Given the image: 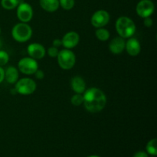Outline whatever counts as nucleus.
<instances>
[{
  "label": "nucleus",
  "mask_w": 157,
  "mask_h": 157,
  "mask_svg": "<svg viewBox=\"0 0 157 157\" xmlns=\"http://www.w3.org/2000/svg\"><path fill=\"white\" fill-rule=\"evenodd\" d=\"M126 41L122 37H116L110 41L109 44V50L113 55H121L125 50Z\"/></svg>",
  "instance_id": "nucleus-12"
},
{
  "label": "nucleus",
  "mask_w": 157,
  "mask_h": 157,
  "mask_svg": "<svg viewBox=\"0 0 157 157\" xmlns=\"http://www.w3.org/2000/svg\"><path fill=\"white\" fill-rule=\"evenodd\" d=\"M36 82L32 78H21L15 84V90L17 93L21 95L32 94L36 90Z\"/></svg>",
  "instance_id": "nucleus-5"
},
{
  "label": "nucleus",
  "mask_w": 157,
  "mask_h": 157,
  "mask_svg": "<svg viewBox=\"0 0 157 157\" xmlns=\"http://www.w3.org/2000/svg\"><path fill=\"white\" fill-rule=\"evenodd\" d=\"M38 69L37 60L30 57H25L19 60L18 63V70L26 75H32Z\"/></svg>",
  "instance_id": "nucleus-6"
},
{
  "label": "nucleus",
  "mask_w": 157,
  "mask_h": 157,
  "mask_svg": "<svg viewBox=\"0 0 157 157\" xmlns=\"http://www.w3.org/2000/svg\"><path fill=\"white\" fill-rule=\"evenodd\" d=\"M39 5L41 9L48 12H55L59 9L58 0H39Z\"/></svg>",
  "instance_id": "nucleus-16"
},
{
  "label": "nucleus",
  "mask_w": 157,
  "mask_h": 157,
  "mask_svg": "<svg viewBox=\"0 0 157 157\" xmlns=\"http://www.w3.org/2000/svg\"><path fill=\"white\" fill-rule=\"evenodd\" d=\"M147 151L149 154L152 156H156L157 155V140L156 138L150 140L147 144Z\"/></svg>",
  "instance_id": "nucleus-19"
},
{
  "label": "nucleus",
  "mask_w": 157,
  "mask_h": 157,
  "mask_svg": "<svg viewBox=\"0 0 157 157\" xmlns=\"http://www.w3.org/2000/svg\"><path fill=\"white\" fill-rule=\"evenodd\" d=\"M12 35L14 40L18 42H26L32 38V29L27 23H18L12 28Z\"/></svg>",
  "instance_id": "nucleus-3"
},
{
  "label": "nucleus",
  "mask_w": 157,
  "mask_h": 157,
  "mask_svg": "<svg viewBox=\"0 0 157 157\" xmlns=\"http://www.w3.org/2000/svg\"><path fill=\"white\" fill-rule=\"evenodd\" d=\"M88 157H100V156H88Z\"/></svg>",
  "instance_id": "nucleus-31"
},
{
  "label": "nucleus",
  "mask_w": 157,
  "mask_h": 157,
  "mask_svg": "<svg viewBox=\"0 0 157 157\" xmlns=\"http://www.w3.org/2000/svg\"><path fill=\"white\" fill-rule=\"evenodd\" d=\"M115 27L118 35L124 38H131L136 32L134 21L127 16L119 17L117 19Z\"/></svg>",
  "instance_id": "nucleus-2"
},
{
  "label": "nucleus",
  "mask_w": 157,
  "mask_h": 157,
  "mask_svg": "<svg viewBox=\"0 0 157 157\" xmlns=\"http://www.w3.org/2000/svg\"><path fill=\"white\" fill-rule=\"evenodd\" d=\"M9 61V55L6 51L0 50V66L6 65Z\"/></svg>",
  "instance_id": "nucleus-22"
},
{
  "label": "nucleus",
  "mask_w": 157,
  "mask_h": 157,
  "mask_svg": "<svg viewBox=\"0 0 157 157\" xmlns=\"http://www.w3.org/2000/svg\"><path fill=\"white\" fill-rule=\"evenodd\" d=\"M84 107L92 113L103 110L107 104V97L102 90L98 87H90L84 92Z\"/></svg>",
  "instance_id": "nucleus-1"
},
{
  "label": "nucleus",
  "mask_w": 157,
  "mask_h": 157,
  "mask_svg": "<svg viewBox=\"0 0 157 157\" xmlns=\"http://www.w3.org/2000/svg\"><path fill=\"white\" fill-rule=\"evenodd\" d=\"M11 93H12V94H17V92H16V90H15V89L14 88V89H12V90H11Z\"/></svg>",
  "instance_id": "nucleus-29"
},
{
  "label": "nucleus",
  "mask_w": 157,
  "mask_h": 157,
  "mask_svg": "<svg viewBox=\"0 0 157 157\" xmlns=\"http://www.w3.org/2000/svg\"><path fill=\"white\" fill-rule=\"evenodd\" d=\"M154 10V3L151 0H140L136 6V14L142 18L151 16Z\"/></svg>",
  "instance_id": "nucleus-8"
},
{
  "label": "nucleus",
  "mask_w": 157,
  "mask_h": 157,
  "mask_svg": "<svg viewBox=\"0 0 157 157\" xmlns=\"http://www.w3.org/2000/svg\"><path fill=\"white\" fill-rule=\"evenodd\" d=\"M52 44H53L54 47H56V48H59L61 46H62V42H61V39H59V38H56V39L52 41Z\"/></svg>",
  "instance_id": "nucleus-26"
},
{
  "label": "nucleus",
  "mask_w": 157,
  "mask_h": 157,
  "mask_svg": "<svg viewBox=\"0 0 157 157\" xmlns=\"http://www.w3.org/2000/svg\"><path fill=\"white\" fill-rule=\"evenodd\" d=\"M71 102L75 106H80L84 103V97L83 94H75L71 98Z\"/></svg>",
  "instance_id": "nucleus-21"
},
{
  "label": "nucleus",
  "mask_w": 157,
  "mask_h": 157,
  "mask_svg": "<svg viewBox=\"0 0 157 157\" xmlns=\"http://www.w3.org/2000/svg\"><path fill=\"white\" fill-rule=\"evenodd\" d=\"M0 34H1V28H0Z\"/></svg>",
  "instance_id": "nucleus-32"
},
{
  "label": "nucleus",
  "mask_w": 157,
  "mask_h": 157,
  "mask_svg": "<svg viewBox=\"0 0 157 157\" xmlns=\"http://www.w3.org/2000/svg\"><path fill=\"white\" fill-rule=\"evenodd\" d=\"M95 35L97 38L101 41H106L110 38V34L107 29L103 28H98L95 31Z\"/></svg>",
  "instance_id": "nucleus-17"
},
{
  "label": "nucleus",
  "mask_w": 157,
  "mask_h": 157,
  "mask_svg": "<svg viewBox=\"0 0 157 157\" xmlns=\"http://www.w3.org/2000/svg\"><path fill=\"white\" fill-rule=\"evenodd\" d=\"M34 75L38 80H42L44 78V71L42 70H39V69H38Z\"/></svg>",
  "instance_id": "nucleus-25"
},
{
  "label": "nucleus",
  "mask_w": 157,
  "mask_h": 157,
  "mask_svg": "<svg viewBox=\"0 0 157 157\" xmlns=\"http://www.w3.org/2000/svg\"><path fill=\"white\" fill-rule=\"evenodd\" d=\"M2 41L0 40V48H2Z\"/></svg>",
  "instance_id": "nucleus-30"
},
{
  "label": "nucleus",
  "mask_w": 157,
  "mask_h": 157,
  "mask_svg": "<svg viewBox=\"0 0 157 157\" xmlns=\"http://www.w3.org/2000/svg\"><path fill=\"white\" fill-rule=\"evenodd\" d=\"M16 9L17 17L21 22L28 23L32 20L33 17V9L30 4L23 1L18 4Z\"/></svg>",
  "instance_id": "nucleus-7"
},
{
  "label": "nucleus",
  "mask_w": 157,
  "mask_h": 157,
  "mask_svg": "<svg viewBox=\"0 0 157 157\" xmlns=\"http://www.w3.org/2000/svg\"><path fill=\"white\" fill-rule=\"evenodd\" d=\"M71 87L75 94H84L86 90V82L82 77L76 75L71 81Z\"/></svg>",
  "instance_id": "nucleus-14"
},
{
  "label": "nucleus",
  "mask_w": 157,
  "mask_h": 157,
  "mask_svg": "<svg viewBox=\"0 0 157 157\" xmlns=\"http://www.w3.org/2000/svg\"><path fill=\"white\" fill-rule=\"evenodd\" d=\"M27 52L29 57L35 60H41L45 56L46 50L42 44L39 43H32L29 44Z\"/></svg>",
  "instance_id": "nucleus-10"
},
{
  "label": "nucleus",
  "mask_w": 157,
  "mask_h": 157,
  "mask_svg": "<svg viewBox=\"0 0 157 157\" xmlns=\"http://www.w3.org/2000/svg\"><path fill=\"white\" fill-rule=\"evenodd\" d=\"M110 18V14L108 13V12L104 9H101V10L96 11L93 14L90 18V22L92 25L96 29L103 28L108 24Z\"/></svg>",
  "instance_id": "nucleus-9"
},
{
  "label": "nucleus",
  "mask_w": 157,
  "mask_h": 157,
  "mask_svg": "<svg viewBox=\"0 0 157 157\" xmlns=\"http://www.w3.org/2000/svg\"><path fill=\"white\" fill-rule=\"evenodd\" d=\"M80 41L79 34L76 32H69L63 36L61 39L62 46L66 49H71L76 47Z\"/></svg>",
  "instance_id": "nucleus-11"
},
{
  "label": "nucleus",
  "mask_w": 157,
  "mask_h": 157,
  "mask_svg": "<svg viewBox=\"0 0 157 157\" xmlns=\"http://www.w3.org/2000/svg\"><path fill=\"white\" fill-rule=\"evenodd\" d=\"M125 50L127 51V54L130 56H137L140 53L141 51L140 43L136 38L131 37V38H128V40L126 41Z\"/></svg>",
  "instance_id": "nucleus-13"
},
{
  "label": "nucleus",
  "mask_w": 157,
  "mask_h": 157,
  "mask_svg": "<svg viewBox=\"0 0 157 157\" xmlns=\"http://www.w3.org/2000/svg\"><path fill=\"white\" fill-rule=\"evenodd\" d=\"M21 2H23V0H1V6L6 10H12L16 9Z\"/></svg>",
  "instance_id": "nucleus-18"
},
{
  "label": "nucleus",
  "mask_w": 157,
  "mask_h": 157,
  "mask_svg": "<svg viewBox=\"0 0 157 157\" xmlns=\"http://www.w3.org/2000/svg\"><path fill=\"white\" fill-rule=\"evenodd\" d=\"M133 157H148V155L144 151H138L133 155Z\"/></svg>",
  "instance_id": "nucleus-27"
},
{
  "label": "nucleus",
  "mask_w": 157,
  "mask_h": 157,
  "mask_svg": "<svg viewBox=\"0 0 157 157\" xmlns=\"http://www.w3.org/2000/svg\"><path fill=\"white\" fill-rule=\"evenodd\" d=\"M58 1H59L60 6L66 11L72 9L75 5V0H58Z\"/></svg>",
  "instance_id": "nucleus-20"
},
{
  "label": "nucleus",
  "mask_w": 157,
  "mask_h": 157,
  "mask_svg": "<svg viewBox=\"0 0 157 157\" xmlns=\"http://www.w3.org/2000/svg\"><path fill=\"white\" fill-rule=\"evenodd\" d=\"M153 24V21L150 17H147L144 18V25L147 28H150Z\"/></svg>",
  "instance_id": "nucleus-24"
},
{
  "label": "nucleus",
  "mask_w": 157,
  "mask_h": 157,
  "mask_svg": "<svg viewBox=\"0 0 157 157\" xmlns=\"http://www.w3.org/2000/svg\"><path fill=\"white\" fill-rule=\"evenodd\" d=\"M5 80L10 84H15L18 80V70L14 66H9L5 70Z\"/></svg>",
  "instance_id": "nucleus-15"
},
{
  "label": "nucleus",
  "mask_w": 157,
  "mask_h": 157,
  "mask_svg": "<svg viewBox=\"0 0 157 157\" xmlns=\"http://www.w3.org/2000/svg\"><path fill=\"white\" fill-rule=\"evenodd\" d=\"M58 64L61 68L64 70H70L73 68L76 64V56L71 49H62L59 51L57 56Z\"/></svg>",
  "instance_id": "nucleus-4"
},
{
  "label": "nucleus",
  "mask_w": 157,
  "mask_h": 157,
  "mask_svg": "<svg viewBox=\"0 0 157 157\" xmlns=\"http://www.w3.org/2000/svg\"><path fill=\"white\" fill-rule=\"evenodd\" d=\"M5 80V70L0 66V84Z\"/></svg>",
  "instance_id": "nucleus-28"
},
{
  "label": "nucleus",
  "mask_w": 157,
  "mask_h": 157,
  "mask_svg": "<svg viewBox=\"0 0 157 157\" xmlns=\"http://www.w3.org/2000/svg\"><path fill=\"white\" fill-rule=\"evenodd\" d=\"M48 55L51 57V58H57L58 55V52H59V49L56 47H54V46H52V47L48 48L47 51Z\"/></svg>",
  "instance_id": "nucleus-23"
}]
</instances>
